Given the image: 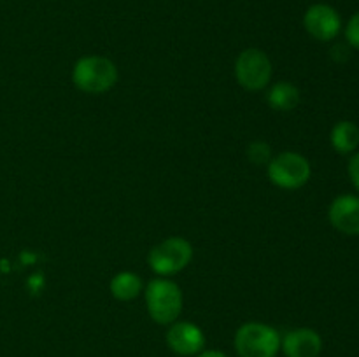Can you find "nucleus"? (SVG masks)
<instances>
[{
	"label": "nucleus",
	"instance_id": "ddd939ff",
	"mask_svg": "<svg viewBox=\"0 0 359 357\" xmlns=\"http://www.w3.org/2000/svg\"><path fill=\"white\" fill-rule=\"evenodd\" d=\"M332 146L337 153L349 154L359 146V128L351 121H340L332 130Z\"/></svg>",
	"mask_w": 359,
	"mask_h": 357
},
{
	"label": "nucleus",
	"instance_id": "20e7f679",
	"mask_svg": "<svg viewBox=\"0 0 359 357\" xmlns=\"http://www.w3.org/2000/svg\"><path fill=\"white\" fill-rule=\"evenodd\" d=\"M191 244L182 237H170L151 248L147 265L156 275L170 276L182 272L191 262Z\"/></svg>",
	"mask_w": 359,
	"mask_h": 357
},
{
	"label": "nucleus",
	"instance_id": "1a4fd4ad",
	"mask_svg": "<svg viewBox=\"0 0 359 357\" xmlns=\"http://www.w3.org/2000/svg\"><path fill=\"white\" fill-rule=\"evenodd\" d=\"M280 349L286 357H318L323 350V340L314 329L298 328L280 340Z\"/></svg>",
	"mask_w": 359,
	"mask_h": 357
},
{
	"label": "nucleus",
	"instance_id": "9b49d317",
	"mask_svg": "<svg viewBox=\"0 0 359 357\" xmlns=\"http://www.w3.org/2000/svg\"><path fill=\"white\" fill-rule=\"evenodd\" d=\"M266 102L273 111L290 112L300 104V90L294 84L283 80V83H277L270 88L269 93H266Z\"/></svg>",
	"mask_w": 359,
	"mask_h": 357
},
{
	"label": "nucleus",
	"instance_id": "f257e3e1",
	"mask_svg": "<svg viewBox=\"0 0 359 357\" xmlns=\"http://www.w3.org/2000/svg\"><path fill=\"white\" fill-rule=\"evenodd\" d=\"M72 80L83 93L102 94L118 83V66L105 56H83L74 65Z\"/></svg>",
	"mask_w": 359,
	"mask_h": 357
},
{
	"label": "nucleus",
	"instance_id": "dca6fc26",
	"mask_svg": "<svg viewBox=\"0 0 359 357\" xmlns=\"http://www.w3.org/2000/svg\"><path fill=\"white\" fill-rule=\"evenodd\" d=\"M349 177L353 181L354 188L359 191V153L354 154L349 161Z\"/></svg>",
	"mask_w": 359,
	"mask_h": 357
},
{
	"label": "nucleus",
	"instance_id": "0eeeda50",
	"mask_svg": "<svg viewBox=\"0 0 359 357\" xmlns=\"http://www.w3.org/2000/svg\"><path fill=\"white\" fill-rule=\"evenodd\" d=\"M304 27L309 35L321 42H328L339 35L342 20L340 14L328 4H314L305 13Z\"/></svg>",
	"mask_w": 359,
	"mask_h": 357
},
{
	"label": "nucleus",
	"instance_id": "9d476101",
	"mask_svg": "<svg viewBox=\"0 0 359 357\" xmlns=\"http://www.w3.org/2000/svg\"><path fill=\"white\" fill-rule=\"evenodd\" d=\"M330 223L344 234H359V198L342 195L330 205Z\"/></svg>",
	"mask_w": 359,
	"mask_h": 357
},
{
	"label": "nucleus",
	"instance_id": "4468645a",
	"mask_svg": "<svg viewBox=\"0 0 359 357\" xmlns=\"http://www.w3.org/2000/svg\"><path fill=\"white\" fill-rule=\"evenodd\" d=\"M248 158L251 163L255 164H269L270 160H272V149L266 142H262V140H256V142H251L248 147Z\"/></svg>",
	"mask_w": 359,
	"mask_h": 357
},
{
	"label": "nucleus",
	"instance_id": "f8f14e48",
	"mask_svg": "<svg viewBox=\"0 0 359 357\" xmlns=\"http://www.w3.org/2000/svg\"><path fill=\"white\" fill-rule=\"evenodd\" d=\"M109 290L118 301H132L142 290V280L133 272H119L112 276Z\"/></svg>",
	"mask_w": 359,
	"mask_h": 357
},
{
	"label": "nucleus",
	"instance_id": "f03ea898",
	"mask_svg": "<svg viewBox=\"0 0 359 357\" xmlns=\"http://www.w3.org/2000/svg\"><path fill=\"white\" fill-rule=\"evenodd\" d=\"M146 307L158 324H174L182 312V290L172 280L154 279L146 287Z\"/></svg>",
	"mask_w": 359,
	"mask_h": 357
},
{
	"label": "nucleus",
	"instance_id": "f3484780",
	"mask_svg": "<svg viewBox=\"0 0 359 357\" xmlns=\"http://www.w3.org/2000/svg\"><path fill=\"white\" fill-rule=\"evenodd\" d=\"M198 357H228L226 354L219 352V350H207V352H202Z\"/></svg>",
	"mask_w": 359,
	"mask_h": 357
},
{
	"label": "nucleus",
	"instance_id": "39448f33",
	"mask_svg": "<svg viewBox=\"0 0 359 357\" xmlns=\"http://www.w3.org/2000/svg\"><path fill=\"white\" fill-rule=\"evenodd\" d=\"M311 163L302 154L284 150L273 156L269 163V178L280 189H298L311 178Z\"/></svg>",
	"mask_w": 359,
	"mask_h": 357
},
{
	"label": "nucleus",
	"instance_id": "7ed1b4c3",
	"mask_svg": "<svg viewBox=\"0 0 359 357\" xmlns=\"http://www.w3.org/2000/svg\"><path fill=\"white\" fill-rule=\"evenodd\" d=\"M235 349L241 357H276L280 349V336L272 326L245 322L235 332Z\"/></svg>",
	"mask_w": 359,
	"mask_h": 357
},
{
	"label": "nucleus",
	"instance_id": "423d86ee",
	"mask_svg": "<svg viewBox=\"0 0 359 357\" xmlns=\"http://www.w3.org/2000/svg\"><path fill=\"white\" fill-rule=\"evenodd\" d=\"M235 77L244 90H263L272 79V62L262 49H244L235 62Z\"/></svg>",
	"mask_w": 359,
	"mask_h": 357
},
{
	"label": "nucleus",
	"instance_id": "6e6552de",
	"mask_svg": "<svg viewBox=\"0 0 359 357\" xmlns=\"http://www.w3.org/2000/svg\"><path fill=\"white\" fill-rule=\"evenodd\" d=\"M167 343L179 356H195L205 346L203 331L193 322L175 321L167 331Z\"/></svg>",
	"mask_w": 359,
	"mask_h": 357
},
{
	"label": "nucleus",
	"instance_id": "2eb2a0df",
	"mask_svg": "<svg viewBox=\"0 0 359 357\" xmlns=\"http://www.w3.org/2000/svg\"><path fill=\"white\" fill-rule=\"evenodd\" d=\"M346 38L353 48L359 49V13L354 14L349 20V23H347Z\"/></svg>",
	"mask_w": 359,
	"mask_h": 357
}]
</instances>
